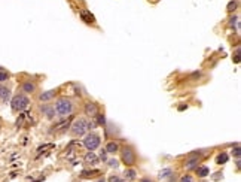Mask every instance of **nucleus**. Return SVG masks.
<instances>
[{"label":"nucleus","instance_id":"obj_17","mask_svg":"<svg viewBox=\"0 0 241 182\" xmlns=\"http://www.w3.org/2000/svg\"><path fill=\"white\" fill-rule=\"evenodd\" d=\"M228 158H229L228 154H226V152H222V154H219V155L216 157V163H217V164H225V163L228 161Z\"/></svg>","mask_w":241,"mask_h":182},{"label":"nucleus","instance_id":"obj_23","mask_svg":"<svg viewBox=\"0 0 241 182\" xmlns=\"http://www.w3.org/2000/svg\"><path fill=\"white\" fill-rule=\"evenodd\" d=\"M9 79V73L5 72V70H0V82H5Z\"/></svg>","mask_w":241,"mask_h":182},{"label":"nucleus","instance_id":"obj_12","mask_svg":"<svg viewBox=\"0 0 241 182\" xmlns=\"http://www.w3.org/2000/svg\"><path fill=\"white\" fill-rule=\"evenodd\" d=\"M54 97H55V91L51 90V91H45V93H42V94L39 96V100H40V102H48V100H51V99H54Z\"/></svg>","mask_w":241,"mask_h":182},{"label":"nucleus","instance_id":"obj_5","mask_svg":"<svg viewBox=\"0 0 241 182\" xmlns=\"http://www.w3.org/2000/svg\"><path fill=\"white\" fill-rule=\"evenodd\" d=\"M83 145L88 151H94L100 146V137L97 134H88L83 140Z\"/></svg>","mask_w":241,"mask_h":182},{"label":"nucleus","instance_id":"obj_11","mask_svg":"<svg viewBox=\"0 0 241 182\" xmlns=\"http://www.w3.org/2000/svg\"><path fill=\"white\" fill-rule=\"evenodd\" d=\"M85 163H86V164H91V166H95V164L98 163V157L91 151V152H88V154L85 155Z\"/></svg>","mask_w":241,"mask_h":182},{"label":"nucleus","instance_id":"obj_16","mask_svg":"<svg viewBox=\"0 0 241 182\" xmlns=\"http://www.w3.org/2000/svg\"><path fill=\"white\" fill-rule=\"evenodd\" d=\"M196 173H198L199 178H205V176L210 173V170H208V167H205V166H199V167H196Z\"/></svg>","mask_w":241,"mask_h":182},{"label":"nucleus","instance_id":"obj_32","mask_svg":"<svg viewBox=\"0 0 241 182\" xmlns=\"http://www.w3.org/2000/svg\"><path fill=\"white\" fill-rule=\"evenodd\" d=\"M100 158H101L103 161H106V149H104V151H101V154H100Z\"/></svg>","mask_w":241,"mask_h":182},{"label":"nucleus","instance_id":"obj_7","mask_svg":"<svg viewBox=\"0 0 241 182\" xmlns=\"http://www.w3.org/2000/svg\"><path fill=\"white\" fill-rule=\"evenodd\" d=\"M79 15H80V20H82L83 23H86V24H94V23H95L94 15H92L88 9H82Z\"/></svg>","mask_w":241,"mask_h":182},{"label":"nucleus","instance_id":"obj_6","mask_svg":"<svg viewBox=\"0 0 241 182\" xmlns=\"http://www.w3.org/2000/svg\"><path fill=\"white\" fill-rule=\"evenodd\" d=\"M85 114H86L88 117H92V118H95V115L98 114V106H97L95 103H92V102H88V103H85Z\"/></svg>","mask_w":241,"mask_h":182},{"label":"nucleus","instance_id":"obj_33","mask_svg":"<svg viewBox=\"0 0 241 182\" xmlns=\"http://www.w3.org/2000/svg\"><path fill=\"white\" fill-rule=\"evenodd\" d=\"M186 108H188L186 105H180V106H179V111H185Z\"/></svg>","mask_w":241,"mask_h":182},{"label":"nucleus","instance_id":"obj_27","mask_svg":"<svg viewBox=\"0 0 241 182\" xmlns=\"http://www.w3.org/2000/svg\"><path fill=\"white\" fill-rule=\"evenodd\" d=\"M118 164H119V163H118L116 160H109V166H110V167H115V169H116Z\"/></svg>","mask_w":241,"mask_h":182},{"label":"nucleus","instance_id":"obj_24","mask_svg":"<svg viewBox=\"0 0 241 182\" xmlns=\"http://www.w3.org/2000/svg\"><path fill=\"white\" fill-rule=\"evenodd\" d=\"M97 117V124H100V125H104L106 124V118H104V115H95Z\"/></svg>","mask_w":241,"mask_h":182},{"label":"nucleus","instance_id":"obj_10","mask_svg":"<svg viewBox=\"0 0 241 182\" xmlns=\"http://www.w3.org/2000/svg\"><path fill=\"white\" fill-rule=\"evenodd\" d=\"M101 175V172L100 170H82V173H80V178H83V179H89V178H95V176H100Z\"/></svg>","mask_w":241,"mask_h":182},{"label":"nucleus","instance_id":"obj_20","mask_svg":"<svg viewBox=\"0 0 241 182\" xmlns=\"http://www.w3.org/2000/svg\"><path fill=\"white\" fill-rule=\"evenodd\" d=\"M136 170L134 169H128V170H125V178L127 179H130V181H133V179H136Z\"/></svg>","mask_w":241,"mask_h":182},{"label":"nucleus","instance_id":"obj_15","mask_svg":"<svg viewBox=\"0 0 241 182\" xmlns=\"http://www.w3.org/2000/svg\"><path fill=\"white\" fill-rule=\"evenodd\" d=\"M70 120H72V117H70L69 120H66V121H61V123L55 124V125H54V130H64L66 127L70 125Z\"/></svg>","mask_w":241,"mask_h":182},{"label":"nucleus","instance_id":"obj_29","mask_svg":"<svg viewBox=\"0 0 241 182\" xmlns=\"http://www.w3.org/2000/svg\"><path fill=\"white\" fill-rule=\"evenodd\" d=\"M232 154H234L237 158H240V148H238V146H235V149L232 151Z\"/></svg>","mask_w":241,"mask_h":182},{"label":"nucleus","instance_id":"obj_14","mask_svg":"<svg viewBox=\"0 0 241 182\" xmlns=\"http://www.w3.org/2000/svg\"><path fill=\"white\" fill-rule=\"evenodd\" d=\"M54 148V143H46L43 146H39L37 148V152H36V157H40L43 152H46V149H52Z\"/></svg>","mask_w":241,"mask_h":182},{"label":"nucleus","instance_id":"obj_9","mask_svg":"<svg viewBox=\"0 0 241 182\" xmlns=\"http://www.w3.org/2000/svg\"><path fill=\"white\" fill-rule=\"evenodd\" d=\"M11 97V90L8 87H3V85H0V102H3L6 103Z\"/></svg>","mask_w":241,"mask_h":182},{"label":"nucleus","instance_id":"obj_35","mask_svg":"<svg viewBox=\"0 0 241 182\" xmlns=\"http://www.w3.org/2000/svg\"><path fill=\"white\" fill-rule=\"evenodd\" d=\"M95 182H104V179H98V181H95Z\"/></svg>","mask_w":241,"mask_h":182},{"label":"nucleus","instance_id":"obj_31","mask_svg":"<svg viewBox=\"0 0 241 182\" xmlns=\"http://www.w3.org/2000/svg\"><path fill=\"white\" fill-rule=\"evenodd\" d=\"M237 23H238V18H237V17L231 18V21H229V24H231V26H234V24H237Z\"/></svg>","mask_w":241,"mask_h":182},{"label":"nucleus","instance_id":"obj_2","mask_svg":"<svg viewBox=\"0 0 241 182\" xmlns=\"http://www.w3.org/2000/svg\"><path fill=\"white\" fill-rule=\"evenodd\" d=\"M55 108H57V112H58L60 115H70V114L73 112V103H72L69 99H66V97L58 99Z\"/></svg>","mask_w":241,"mask_h":182},{"label":"nucleus","instance_id":"obj_4","mask_svg":"<svg viewBox=\"0 0 241 182\" xmlns=\"http://www.w3.org/2000/svg\"><path fill=\"white\" fill-rule=\"evenodd\" d=\"M70 127H72V133L76 134V136H82V134H85L86 130H88V127H86V121L82 120V118L76 120Z\"/></svg>","mask_w":241,"mask_h":182},{"label":"nucleus","instance_id":"obj_13","mask_svg":"<svg viewBox=\"0 0 241 182\" xmlns=\"http://www.w3.org/2000/svg\"><path fill=\"white\" fill-rule=\"evenodd\" d=\"M23 91H24V93H34V91H36V85L33 82H24L23 84Z\"/></svg>","mask_w":241,"mask_h":182},{"label":"nucleus","instance_id":"obj_18","mask_svg":"<svg viewBox=\"0 0 241 182\" xmlns=\"http://www.w3.org/2000/svg\"><path fill=\"white\" fill-rule=\"evenodd\" d=\"M116 151H118V143H116V142H109L107 146H106V152H112V154H115Z\"/></svg>","mask_w":241,"mask_h":182},{"label":"nucleus","instance_id":"obj_30","mask_svg":"<svg viewBox=\"0 0 241 182\" xmlns=\"http://www.w3.org/2000/svg\"><path fill=\"white\" fill-rule=\"evenodd\" d=\"M180 182H192V178L191 176H183Z\"/></svg>","mask_w":241,"mask_h":182},{"label":"nucleus","instance_id":"obj_25","mask_svg":"<svg viewBox=\"0 0 241 182\" xmlns=\"http://www.w3.org/2000/svg\"><path fill=\"white\" fill-rule=\"evenodd\" d=\"M237 9V2H231L229 5H228V12H232V11H235Z\"/></svg>","mask_w":241,"mask_h":182},{"label":"nucleus","instance_id":"obj_19","mask_svg":"<svg viewBox=\"0 0 241 182\" xmlns=\"http://www.w3.org/2000/svg\"><path fill=\"white\" fill-rule=\"evenodd\" d=\"M185 167H186L188 170H192V169L198 167V158H192L191 161H188V164H185Z\"/></svg>","mask_w":241,"mask_h":182},{"label":"nucleus","instance_id":"obj_21","mask_svg":"<svg viewBox=\"0 0 241 182\" xmlns=\"http://www.w3.org/2000/svg\"><path fill=\"white\" fill-rule=\"evenodd\" d=\"M171 173H173V172H171V169H162V170L159 172V175H158V176L162 179V178H168Z\"/></svg>","mask_w":241,"mask_h":182},{"label":"nucleus","instance_id":"obj_1","mask_svg":"<svg viewBox=\"0 0 241 182\" xmlns=\"http://www.w3.org/2000/svg\"><path fill=\"white\" fill-rule=\"evenodd\" d=\"M28 103H30V100H28L27 96H24V94H17V96L12 99L11 106H12V109H14L15 112H23L24 109H27Z\"/></svg>","mask_w":241,"mask_h":182},{"label":"nucleus","instance_id":"obj_26","mask_svg":"<svg viewBox=\"0 0 241 182\" xmlns=\"http://www.w3.org/2000/svg\"><path fill=\"white\" fill-rule=\"evenodd\" d=\"M109 182H124L120 178H118V176H115V175H112L110 178H109Z\"/></svg>","mask_w":241,"mask_h":182},{"label":"nucleus","instance_id":"obj_28","mask_svg":"<svg viewBox=\"0 0 241 182\" xmlns=\"http://www.w3.org/2000/svg\"><path fill=\"white\" fill-rule=\"evenodd\" d=\"M238 54H240V48H237V51H235V57H234V61H235V63H240V57H238Z\"/></svg>","mask_w":241,"mask_h":182},{"label":"nucleus","instance_id":"obj_22","mask_svg":"<svg viewBox=\"0 0 241 182\" xmlns=\"http://www.w3.org/2000/svg\"><path fill=\"white\" fill-rule=\"evenodd\" d=\"M27 115H28L27 112H26V114H21V115H20V118L17 120V127H21V125H23V123H24V120L27 118Z\"/></svg>","mask_w":241,"mask_h":182},{"label":"nucleus","instance_id":"obj_34","mask_svg":"<svg viewBox=\"0 0 241 182\" xmlns=\"http://www.w3.org/2000/svg\"><path fill=\"white\" fill-rule=\"evenodd\" d=\"M140 182H152V181H150V179H149V178H143V179H142V181H140Z\"/></svg>","mask_w":241,"mask_h":182},{"label":"nucleus","instance_id":"obj_3","mask_svg":"<svg viewBox=\"0 0 241 182\" xmlns=\"http://www.w3.org/2000/svg\"><path fill=\"white\" fill-rule=\"evenodd\" d=\"M120 158H122V163L125 166H133L136 163V152L133 151V148L125 146L122 151H120Z\"/></svg>","mask_w":241,"mask_h":182},{"label":"nucleus","instance_id":"obj_36","mask_svg":"<svg viewBox=\"0 0 241 182\" xmlns=\"http://www.w3.org/2000/svg\"><path fill=\"white\" fill-rule=\"evenodd\" d=\"M0 70H2V67H0Z\"/></svg>","mask_w":241,"mask_h":182},{"label":"nucleus","instance_id":"obj_8","mask_svg":"<svg viewBox=\"0 0 241 182\" xmlns=\"http://www.w3.org/2000/svg\"><path fill=\"white\" fill-rule=\"evenodd\" d=\"M40 111H42V114L46 115V118H49V120H52V118L55 117V108L51 106V105H43V106L40 108Z\"/></svg>","mask_w":241,"mask_h":182}]
</instances>
